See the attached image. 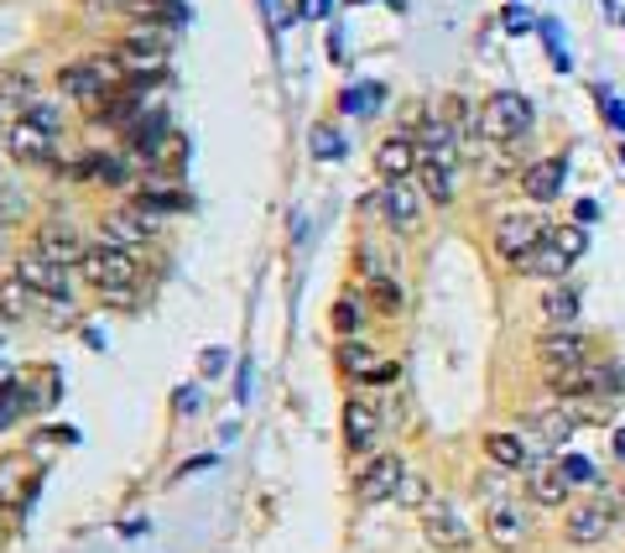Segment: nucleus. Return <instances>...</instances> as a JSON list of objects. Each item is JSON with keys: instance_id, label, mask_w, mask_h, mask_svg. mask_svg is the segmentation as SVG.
<instances>
[{"instance_id": "dca6fc26", "label": "nucleus", "mask_w": 625, "mask_h": 553, "mask_svg": "<svg viewBox=\"0 0 625 553\" xmlns=\"http://www.w3.org/2000/svg\"><path fill=\"white\" fill-rule=\"evenodd\" d=\"M526 496L537 506H568V496H574V485L563 481V470L558 460L547 465V460H537V465L526 470Z\"/></svg>"}, {"instance_id": "6e6552de", "label": "nucleus", "mask_w": 625, "mask_h": 553, "mask_svg": "<svg viewBox=\"0 0 625 553\" xmlns=\"http://www.w3.org/2000/svg\"><path fill=\"white\" fill-rule=\"evenodd\" d=\"M526 533H532V522H526L522 506L506 502V496H495L491 512H485V537H491L501 553H516L526 543Z\"/></svg>"}, {"instance_id": "de8ad7c7", "label": "nucleus", "mask_w": 625, "mask_h": 553, "mask_svg": "<svg viewBox=\"0 0 625 553\" xmlns=\"http://www.w3.org/2000/svg\"><path fill=\"white\" fill-rule=\"evenodd\" d=\"M621 522H625V517H621Z\"/></svg>"}, {"instance_id": "cd10ccee", "label": "nucleus", "mask_w": 625, "mask_h": 553, "mask_svg": "<svg viewBox=\"0 0 625 553\" xmlns=\"http://www.w3.org/2000/svg\"><path fill=\"white\" fill-rule=\"evenodd\" d=\"M21 392H27L21 381H11V376L0 381V429H11V423L27 413V398H21Z\"/></svg>"}, {"instance_id": "412c9836", "label": "nucleus", "mask_w": 625, "mask_h": 553, "mask_svg": "<svg viewBox=\"0 0 625 553\" xmlns=\"http://www.w3.org/2000/svg\"><path fill=\"white\" fill-rule=\"evenodd\" d=\"M58 89L73 94V100H94V94L104 89V73L94 69V63H68V69L58 73Z\"/></svg>"}, {"instance_id": "a211bd4d", "label": "nucleus", "mask_w": 625, "mask_h": 553, "mask_svg": "<svg viewBox=\"0 0 625 553\" xmlns=\"http://www.w3.org/2000/svg\"><path fill=\"white\" fill-rule=\"evenodd\" d=\"M375 439H381V413L371 402H344V444L355 454H365Z\"/></svg>"}, {"instance_id": "79ce46f5", "label": "nucleus", "mask_w": 625, "mask_h": 553, "mask_svg": "<svg viewBox=\"0 0 625 553\" xmlns=\"http://www.w3.org/2000/svg\"><path fill=\"white\" fill-rule=\"evenodd\" d=\"M235 398H251V361H240V381H235Z\"/></svg>"}, {"instance_id": "aec40b11", "label": "nucleus", "mask_w": 625, "mask_h": 553, "mask_svg": "<svg viewBox=\"0 0 625 553\" xmlns=\"http://www.w3.org/2000/svg\"><path fill=\"white\" fill-rule=\"evenodd\" d=\"M516 267H522L526 276H547V282H563V276H568V267H574V257H563L558 245L542 235V245H532V251H526Z\"/></svg>"}, {"instance_id": "9d476101", "label": "nucleus", "mask_w": 625, "mask_h": 553, "mask_svg": "<svg viewBox=\"0 0 625 553\" xmlns=\"http://www.w3.org/2000/svg\"><path fill=\"white\" fill-rule=\"evenodd\" d=\"M542 235H547V225L537 214H501L495 220V251L506 261H522L532 245H542Z\"/></svg>"}, {"instance_id": "2f4dec72", "label": "nucleus", "mask_w": 625, "mask_h": 553, "mask_svg": "<svg viewBox=\"0 0 625 553\" xmlns=\"http://www.w3.org/2000/svg\"><path fill=\"white\" fill-rule=\"evenodd\" d=\"M339 104H344L350 115H365L371 104H381V84H355V89H344V94H339Z\"/></svg>"}, {"instance_id": "423d86ee", "label": "nucleus", "mask_w": 625, "mask_h": 553, "mask_svg": "<svg viewBox=\"0 0 625 553\" xmlns=\"http://www.w3.org/2000/svg\"><path fill=\"white\" fill-rule=\"evenodd\" d=\"M375 173L381 183H412V173H423V147L412 137H386L375 147Z\"/></svg>"}, {"instance_id": "4468645a", "label": "nucleus", "mask_w": 625, "mask_h": 553, "mask_svg": "<svg viewBox=\"0 0 625 553\" xmlns=\"http://www.w3.org/2000/svg\"><path fill=\"white\" fill-rule=\"evenodd\" d=\"M375 204L386 209V220L396 230H417V225H423V193L412 189V183H386V189L375 193Z\"/></svg>"}, {"instance_id": "c9c22d12", "label": "nucleus", "mask_w": 625, "mask_h": 553, "mask_svg": "<svg viewBox=\"0 0 625 553\" xmlns=\"http://www.w3.org/2000/svg\"><path fill=\"white\" fill-rule=\"evenodd\" d=\"M339 152H344L339 131L334 125H319V131H313V157H339Z\"/></svg>"}, {"instance_id": "393cba45", "label": "nucleus", "mask_w": 625, "mask_h": 553, "mask_svg": "<svg viewBox=\"0 0 625 553\" xmlns=\"http://www.w3.org/2000/svg\"><path fill=\"white\" fill-rule=\"evenodd\" d=\"M21 475H27L21 454H6L0 460V506H21Z\"/></svg>"}, {"instance_id": "473e14b6", "label": "nucleus", "mask_w": 625, "mask_h": 553, "mask_svg": "<svg viewBox=\"0 0 625 553\" xmlns=\"http://www.w3.org/2000/svg\"><path fill=\"white\" fill-rule=\"evenodd\" d=\"M396 506H417V512H423L427 506V481L423 475H412V470H406L402 485H396Z\"/></svg>"}, {"instance_id": "2eb2a0df", "label": "nucleus", "mask_w": 625, "mask_h": 553, "mask_svg": "<svg viewBox=\"0 0 625 553\" xmlns=\"http://www.w3.org/2000/svg\"><path fill=\"white\" fill-rule=\"evenodd\" d=\"M485 460H491L495 470H511V475H522V470L537 465V460H532V444H526L522 433H506V429L485 433Z\"/></svg>"}, {"instance_id": "c756f323", "label": "nucleus", "mask_w": 625, "mask_h": 553, "mask_svg": "<svg viewBox=\"0 0 625 553\" xmlns=\"http://www.w3.org/2000/svg\"><path fill=\"white\" fill-rule=\"evenodd\" d=\"M27 303H32V293L21 288L17 276H6V282H0V319H21Z\"/></svg>"}, {"instance_id": "9b49d317", "label": "nucleus", "mask_w": 625, "mask_h": 553, "mask_svg": "<svg viewBox=\"0 0 625 553\" xmlns=\"http://www.w3.org/2000/svg\"><path fill=\"white\" fill-rule=\"evenodd\" d=\"M609 527H615V512H609L605 502H584V506H574V512L563 517V533H568V543H574V549L605 543Z\"/></svg>"}, {"instance_id": "0eeeda50", "label": "nucleus", "mask_w": 625, "mask_h": 553, "mask_svg": "<svg viewBox=\"0 0 625 553\" xmlns=\"http://www.w3.org/2000/svg\"><path fill=\"white\" fill-rule=\"evenodd\" d=\"M542 371H568V365H589V334L578 329H547L537 340Z\"/></svg>"}, {"instance_id": "7c9ffc66", "label": "nucleus", "mask_w": 625, "mask_h": 553, "mask_svg": "<svg viewBox=\"0 0 625 553\" xmlns=\"http://www.w3.org/2000/svg\"><path fill=\"white\" fill-rule=\"evenodd\" d=\"M558 470H563V481H568V485H594V481H599V470H594L589 454H563Z\"/></svg>"}, {"instance_id": "72a5a7b5", "label": "nucleus", "mask_w": 625, "mask_h": 553, "mask_svg": "<svg viewBox=\"0 0 625 553\" xmlns=\"http://www.w3.org/2000/svg\"><path fill=\"white\" fill-rule=\"evenodd\" d=\"M594 100H599V110H605V121L615 125V131H625V104L615 100V89H609V84H594Z\"/></svg>"}, {"instance_id": "f3484780", "label": "nucleus", "mask_w": 625, "mask_h": 553, "mask_svg": "<svg viewBox=\"0 0 625 553\" xmlns=\"http://www.w3.org/2000/svg\"><path fill=\"white\" fill-rule=\"evenodd\" d=\"M563 183H568V162H563V157H542V162H532V168L522 173V193L526 199H537V204L558 199Z\"/></svg>"}, {"instance_id": "6ab92c4d", "label": "nucleus", "mask_w": 625, "mask_h": 553, "mask_svg": "<svg viewBox=\"0 0 625 553\" xmlns=\"http://www.w3.org/2000/svg\"><path fill=\"white\" fill-rule=\"evenodd\" d=\"M115 63L125 73H147V69L157 73L162 63H168V48H162L157 37H125V42L115 48Z\"/></svg>"}, {"instance_id": "f704fd0d", "label": "nucleus", "mask_w": 625, "mask_h": 553, "mask_svg": "<svg viewBox=\"0 0 625 553\" xmlns=\"http://www.w3.org/2000/svg\"><path fill=\"white\" fill-rule=\"evenodd\" d=\"M339 361H344V365H350V371H360V376H365V371H371V350H365V345H360V340H344V350H339Z\"/></svg>"}, {"instance_id": "a18cd8bd", "label": "nucleus", "mask_w": 625, "mask_h": 553, "mask_svg": "<svg viewBox=\"0 0 625 553\" xmlns=\"http://www.w3.org/2000/svg\"><path fill=\"white\" fill-rule=\"evenodd\" d=\"M313 11H319V17H329V0H319V6H313Z\"/></svg>"}, {"instance_id": "ea45409f", "label": "nucleus", "mask_w": 625, "mask_h": 553, "mask_svg": "<svg viewBox=\"0 0 625 553\" xmlns=\"http://www.w3.org/2000/svg\"><path fill=\"white\" fill-rule=\"evenodd\" d=\"M574 225H584V230L599 225V204H594V199H578L574 204Z\"/></svg>"}, {"instance_id": "c03bdc74", "label": "nucleus", "mask_w": 625, "mask_h": 553, "mask_svg": "<svg viewBox=\"0 0 625 553\" xmlns=\"http://www.w3.org/2000/svg\"><path fill=\"white\" fill-rule=\"evenodd\" d=\"M615 454L625 460V429H615Z\"/></svg>"}, {"instance_id": "7ed1b4c3", "label": "nucleus", "mask_w": 625, "mask_h": 553, "mask_svg": "<svg viewBox=\"0 0 625 553\" xmlns=\"http://www.w3.org/2000/svg\"><path fill=\"white\" fill-rule=\"evenodd\" d=\"M423 537L433 543V549H443V553H464L474 543L470 522L458 517L448 502H427L423 506Z\"/></svg>"}, {"instance_id": "37998d69", "label": "nucleus", "mask_w": 625, "mask_h": 553, "mask_svg": "<svg viewBox=\"0 0 625 553\" xmlns=\"http://www.w3.org/2000/svg\"><path fill=\"white\" fill-rule=\"evenodd\" d=\"M178 408H199V386H183V392H178Z\"/></svg>"}, {"instance_id": "c85d7f7f", "label": "nucleus", "mask_w": 625, "mask_h": 553, "mask_svg": "<svg viewBox=\"0 0 625 553\" xmlns=\"http://www.w3.org/2000/svg\"><path fill=\"white\" fill-rule=\"evenodd\" d=\"M537 32H542V42H547V58H553V69H574V58H568V48H563V32H558V21L553 17H542L537 21Z\"/></svg>"}, {"instance_id": "f257e3e1", "label": "nucleus", "mask_w": 625, "mask_h": 553, "mask_svg": "<svg viewBox=\"0 0 625 553\" xmlns=\"http://www.w3.org/2000/svg\"><path fill=\"white\" fill-rule=\"evenodd\" d=\"M79 272H84L89 288H100L104 298H125L135 288V251H125V245L115 241H94L89 245V257L79 261Z\"/></svg>"}, {"instance_id": "a19ab883", "label": "nucleus", "mask_w": 625, "mask_h": 553, "mask_svg": "<svg viewBox=\"0 0 625 553\" xmlns=\"http://www.w3.org/2000/svg\"><path fill=\"white\" fill-rule=\"evenodd\" d=\"M506 27H511V32H526V27H532V17H526V11H516V6H511V11H506Z\"/></svg>"}, {"instance_id": "4c0bfd02", "label": "nucleus", "mask_w": 625, "mask_h": 553, "mask_svg": "<svg viewBox=\"0 0 625 553\" xmlns=\"http://www.w3.org/2000/svg\"><path fill=\"white\" fill-rule=\"evenodd\" d=\"M396 376H402V365H396V361H381V365H371V371H365L360 381H371V386H391Z\"/></svg>"}, {"instance_id": "ddd939ff", "label": "nucleus", "mask_w": 625, "mask_h": 553, "mask_svg": "<svg viewBox=\"0 0 625 553\" xmlns=\"http://www.w3.org/2000/svg\"><path fill=\"white\" fill-rule=\"evenodd\" d=\"M21 282V288H27V293H42V298H68V272L63 267H52L48 257H21L17 261V272H11Z\"/></svg>"}, {"instance_id": "e433bc0d", "label": "nucleus", "mask_w": 625, "mask_h": 553, "mask_svg": "<svg viewBox=\"0 0 625 553\" xmlns=\"http://www.w3.org/2000/svg\"><path fill=\"white\" fill-rule=\"evenodd\" d=\"M334 324L350 334V329H360V298L350 293V298H339V309H334Z\"/></svg>"}, {"instance_id": "49530a36", "label": "nucleus", "mask_w": 625, "mask_h": 553, "mask_svg": "<svg viewBox=\"0 0 625 553\" xmlns=\"http://www.w3.org/2000/svg\"><path fill=\"white\" fill-rule=\"evenodd\" d=\"M621 162H625V147H621Z\"/></svg>"}, {"instance_id": "a878e982", "label": "nucleus", "mask_w": 625, "mask_h": 553, "mask_svg": "<svg viewBox=\"0 0 625 553\" xmlns=\"http://www.w3.org/2000/svg\"><path fill=\"white\" fill-rule=\"evenodd\" d=\"M547 241H553V245H558V251H563V257H584V251H589V230H584V225H553V230H547Z\"/></svg>"}, {"instance_id": "58836bf2", "label": "nucleus", "mask_w": 625, "mask_h": 553, "mask_svg": "<svg viewBox=\"0 0 625 553\" xmlns=\"http://www.w3.org/2000/svg\"><path fill=\"white\" fill-rule=\"evenodd\" d=\"M27 121H37L42 131H52V137H58V110H52V104H32V110H27Z\"/></svg>"}, {"instance_id": "f03ea898", "label": "nucleus", "mask_w": 625, "mask_h": 553, "mask_svg": "<svg viewBox=\"0 0 625 553\" xmlns=\"http://www.w3.org/2000/svg\"><path fill=\"white\" fill-rule=\"evenodd\" d=\"M532 131V100L516 89H495L491 100L480 104V137L491 141H516Z\"/></svg>"}, {"instance_id": "bb28decb", "label": "nucleus", "mask_w": 625, "mask_h": 553, "mask_svg": "<svg viewBox=\"0 0 625 553\" xmlns=\"http://www.w3.org/2000/svg\"><path fill=\"white\" fill-rule=\"evenodd\" d=\"M371 303H375V313H402L406 309L402 282H396V276H381V282H371Z\"/></svg>"}, {"instance_id": "5701e85b", "label": "nucleus", "mask_w": 625, "mask_h": 553, "mask_svg": "<svg viewBox=\"0 0 625 553\" xmlns=\"http://www.w3.org/2000/svg\"><path fill=\"white\" fill-rule=\"evenodd\" d=\"M532 423H537L542 444H553V450H563V444L574 439V429H578V418L568 413V408H553V413H537V418H532Z\"/></svg>"}, {"instance_id": "1a4fd4ad", "label": "nucleus", "mask_w": 625, "mask_h": 553, "mask_svg": "<svg viewBox=\"0 0 625 553\" xmlns=\"http://www.w3.org/2000/svg\"><path fill=\"white\" fill-rule=\"evenodd\" d=\"M37 257H48L52 267L68 272V267H79L89 257V241L73 225H63V220H48V225L37 230Z\"/></svg>"}, {"instance_id": "20e7f679", "label": "nucleus", "mask_w": 625, "mask_h": 553, "mask_svg": "<svg viewBox=\"0 0 625 553\" xmlns=\"http://www.w3.org/2000/svg\"><path fill=\"white\" fill-rule=\"evenodd\" d=\"M147 235H157V209L152 204H141V199H135V204H120V209L104 214V241L135 251Z\"/></svg>"}, {"instance_id": "4be33fe9", "label": "nucleus", "mask_w": 625, "mask_h": 553, "mask_svg": "<svg viewBox=\"0 0 625 553\" xmlns=\"http://www.w3.org/2000/svg\"><path fill=\"white\" fill-rule=\"evenodd\" d=\"M542 313L553 319V329H574V319H578V288H568V282L547 288V298H542Z\"/></svg>"}, {"instance_id": "f8f14e48", "label": "nucleus", "mask_w": 625, "mask_h": 553, "mask_svg": "<svg viewBox=\"0 0 625 553\" xmlns=\"http://www.w3.org/2000/svg\"><path fill=\"white\" fill-rule=\"evenodd\" d=\"M6 152L17 157V162H52V157H58V137L21 115V121L6 131Z\"/></svg>"}, {"instance_id": "39448f33", "label": "nucleus", "mask_w": 625, "mask_h": 553, "mask_svg": "<svg viewBox=\"0 0 625 553\" xmlns=\"http://www.w3.org/2000/svg\"><path fill=\"white\" fill-rule=\"evenodd\" d=\"M406 465L396 460V454H375V460H365V470H360V481H355V496L365 506L375 502H396V485H402Z\"/></svg>"}, {"instance_id": "b1692460", "label": "nucleus", "mask_w": 625, "mask_h": 553, "mask_svg": "<svg viewBox=\"0 0 625 553\" xmlns=\"http://www.w3.org/2000/svg\"><path fill=\"white\" fill-rule=\"evenodd\" d=\"M423 183L433 199H454V162H438V157H423Z\"/></svg>"}]
</instances>
